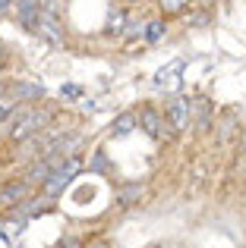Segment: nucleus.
<instances>
[{"label":"nucleus","instance_id":"obj_16","mask_svg":"<svg viewBox=\"0 0 246 248\" xmlns=\"http://www.w3.org/2000/svg\"><path fill=\"white\" fill-rule=\"evenodd\" d=\"M186 3H190V0H158V6H161L164 16H177V13H183Z\"/></svg>","mask_w":246,"mask_h":248},{"label":"nucleus","instance_id":"obj_15","mask_svg":"<svg viewBox=\"0 0 246 248\" xmlns=\"http://www.w3.org/2000/svg\"><path fill=\"white\" fill-rule=\"evenodd\" d=\"M164 31H167V25H164V19H152V22L145 25V41L148 44H155V41H161L164 38Z\"/></svg>","mask_w":246,"mask_h":248},{"label":"nucleus","instance_id":"obj_6","mask_svg":"<svg viewBox=\"0 0 246 248\" xmlns=\"http://www.w3.org/2000/svg\"><path fill=\"white\" fill-rule=\"evenodd\" d=\"M29 182L16 179V182H3L0 186V207H19L25 198H29Z\"/></svg>","mask_w":246,"mask_h":248},{"label":"nucleus","instance_id":"obj_8","mask_svg":"<svg viewBox=\"0 0 246 248\" xmlns=\"http://www.w3.org/2000/svg\"><path fill=\"white\" fill-rule=\"evenodd\" d=\"M10 91L13 97H16L19 104H32V101H41L44 97V85H38V82H22V79H16V82H10Z\"/></svg>","mask_w":246,"mask_h":248},{"label":"nucleus","instance_id":"obj_14","mask_svg":"<svg viewBox=\"0 0 246 248\" xmlns=\"http://www.w3.org/2000/svg\"><path fill=\"white\" fill-rule=\"evenodd\" d=\"M19 110V101L10 94V91H0V123L6 120V116H13Z\"/></svg>","mask_w":246,"mask_h":248},{"label":"nucleus","instance_id":"obj_22","mask_svg":"<svg viewBox=\"0 0 246 248\" xmlns=\"http://www.w3.org/2000/svg\"><path fill=\"white\" fill-rule=\"evenodd\" d=\"M3 63H6V60H3V47H0V69H3Z\"/></svg>","mask_w":246,"mask_h":248},{"label":"nucleus","instance_id":"obj_4","mask_svg":"<svg viewBox=\"0 0 246 248\" xmlns=\"http://www.w3.org/2000/svg\"><path fill=\"white\" fill-rule=\"evenodd\" d=\"M164 116L171 120V126L177 129V132H186V129L193 126V101L190 97H171Z\"/></svg>","mask_w":246,"mask_h":248},{"label":"nucleus","instance_id":"obj_10","mask_svg":"<svg viewBox=\"0 0 246 248\" xmlns=\"http://www.w3.org/2000/svg\"><path fill=\"white\" fill-rule=\"evenodd\" d=\"M136 126H139V116H136V113H120L117 120L111 123V135H114V139H126Z\"/></svg>","mask_w":246,"mask_h":248},{"label":"nucleus","instance_id":"obj_24","mask_svg":"<svg viewBox=\"0 0 246 248\" xmlns=\"http://www.w3.org/2000/svg\"><path fill=\"white\" fill-rule=\"evenodd\" d=\"M155 3H158V0H155Z\"/></svg>","mask_w":246,"mask_h":248},{"label":"nucleus","instance_id":"obj_2","mask_svg":"<svg viewBox=\"0 0 246 248\" xmlns=\"http://www.w3.org/2000/svg\"><path fill=\"white\" fill-rule=\"evenodd\" d=\"M79 170H82V160L76 157V154H73V157H67L60 167L54 170V173H51V179L41 186V195H44V198H57V195H63V188L73 182V176L79 173Z\"/></svg>","mask_w":246,"mask_h":248},{"label":"nucleus","instance_id":"obj_7","mask_svg":"<svg viewBox=\"0 0 246 248\" xmlns=\"http://www.w3.org/2000/svg\"><path fill=\"white\" fill-rule=\"evenodd\" d=\"M35 35H38V38H44V41H51V44H63V41H67V31L60 29V19L51 16V13H41Z\"/></svg>","mask_w":246,"mask_h":248},{"label":"nucleus","instance_id":"obj_18","mask_svg":"<svg viewBox=\"0 0 246 248\" xmlns=\"http://www.w3.org/2000/svg\"><path fill=\"white\" fill-rule=\"evenodd\" d=\"M145 25H148V22H142V19H129V22H126V31H123V38H136V35L145 38Z\"/></svg>","mask_w":246,"mask_h":248},{"label":"nucleus","instance_id":"obj_21","mask_svg":"<svg viewBox=\"0 0 246 248\" xmlns=\"http://www.w3.org/2000/svg\"><path fill=\"white\" fill-rule=\"evenodd\" d=\"M60 248H79V242H76V239H63Z\"/></svg>","mask_w":246,"mask_h":248},{"label":"nucleus","instance_id":"obj_3","mask_svg":"<svg viewBox=\"0 0 246 248\" xmlns=\"http://www.w3.org/2000/svg\"><path fill=\"white\" fill-rule=\"evenodd\" d=\"M136 116H139V129H145V135H148V139H155V141L171 139V135L177 132V129L171 126V120H167V116H161L155 107H142Z\"/></svg>","mask_w":246,"mask_h":248},{"label":"nucleus","instance_id":"obj_12","mask_svg":"<svg viewBox=\"0 0 246 248\" xmlns=\"http://www.w3.org/2000/svg\"><path fill=\"white\" fill-rule=\"evenodd\" d=\"M139 195H142V186H139V182H129V186H120L117 188V201H120L123 207L136 204V201H139Z\"/></svg>","mask_w":246,"mask_h":248},{"label":"nucleus","instance_id":"obj_19","mask_svg":"<svg viewBox=\"0 0 246 248\" xmlns=\"http://www.w3.org/2000/svg\"><path fill=\"white\" fill-rule=\"evenodd\" d=\"M38 3H41V10L51 13V16H57V13H60V0H38Z\"/></svg>","mask_w":246,"mask_h":248},{"label":"nucleus","instance_id":"obj_9","mask_svg":"<svg viewBox=\"0 0 246 248\" xmlns=\"http://www.w3.org/2000/svg\"><path fill=\"white\" fill-rule=\"evenodd\" d=\"M180 69H183V60L167 63L164 69H158V73H155L152 85H155V88H171V85H177V73H180Z\"/></svg>","mask_w":246,"mask_h":248},{"label":"nucleus","instance_id":"obj_20","mask_svg":"<svg viewBox=\"0 0 246 248\" xmlns=\"http://www.w3.org/2000/svg\"><path fill=\"white\" fill-rule=\"evenodd\" d=\"M13 6H16V0H0V16H3V13H10Z\"/></svg>","mask_w":246,"mask_h":248},{"label":"nucleus","instance_id":"obj_17","mask_svg":"<svg viewBox=\"0 0 246 248\" xmlns=\"http://www.w3.org/2000/svg\"><path fill=\"white\" fill-rule=\"evenodd\" d=\"M88 170H92V173H111V164H107L105 151H95L92 154V164H88Z\"/></svg>","mask_w":246,"mask_h":248},{"label":"nucleus","instance_id":"obj_13","mask_svg":"<svg viewBox=\"0 0 246 248\" xmlns=\"http://www.w3.org/2000/svg\"><path fill=\"white\" fill-rule=\"evenodd\" d=\"M126 13L123 10H111V16H107V35H123L126 31Z\"/></svg>","mask_w":246,"mask_h":248},{"label":"nucleus","instance_id":"obj_1","mask_svg":"<svg viewBox=\"0 0 246 248\" xmlns=\"http://www.w3.org/2000/svg\"><path fill=\"white\" fill-rule=\"evenodd\" d=\"M51 120H54V113H51V110L19 107L13 116H6V120L0 123V135H6L10 141H19V145H22L25 139H32V135L44 132V129L51 126Z\"/></svg>","mask_w":246,"mask_h":248},{"label":"nucleus","instance_id":"obj_23","mask_svg":"<svg viewBox=\"0 0 246 248\" xmlns=\"http://www.w3.org/2000/svg\"><path fill=\"white\" fill-rule=\"evenodd\" d=\"M92 248H107V245H92Z\"/></svg>","mask_w":246,"mask_h":248},{"label":"nucleus","instance_id":"obj_5","mask_svg":"<svg viewBox=\"0 0 246 248\" xmlns=\"http://www.w3.org/2000/svg\"><path fill=\"white\" fill-rule=\"evenodd\" d=\"M41 3L38 0H16V19H19V25H22L25 31H32L35 35L38 31V19H41Z\"/></svg>","mask_w":246,"mask_h":248},{"label":"nucleus","instance_id":"obj_11","mask_svg":"<svg viewBox=\"0 0 246 248\" xmlns=\"http://www.w3.org/2000/svg\"><path fill=\"white\" fill-rule=\"evenodd\" d=\"M209 113H211V101L209 97H196V101H193V123H196L199 129L209 126Z\"/></svg>","mask_w":246,"mask_h":248}]
</instances>
